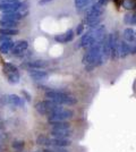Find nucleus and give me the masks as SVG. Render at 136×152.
<instances>
[{"label":"nucleus","instance_id":"obj_1","mask_svg":"<svg viewBox=\"0 0 136 152\" xmlns=\"http://www.w3.org/2000/svg\"><path fill=\"white\" fill-rule=\"evenodd\" d=\"M104 8L101 5H99L97 2L92 4L85 13L84 20L86 22L87 26L90 28H94L101 24L102 22V15H103Z\"/></svg>","mask_w":136,"mask_h":152},{"label":"nucleus","instance_id":"obj_2","mask_svg":"<svg viewBox=\"0 0 136 152\" xmlns=\"http://www.w3.org/2000/svg\"><path fill=\"white\" fill-rule=\"evenodd\" d=\"M45 98H48V100L56 102L58 104H67V106H74L77 103V99L67 94L63 91L58 90H48L45 92Z\"/></svg>","mask_w":136,"mask_h":152},{"label":"nucleus","instance_id":"obj_3","mask_svg":"<svg viewBox=\"0 0 136 152\" xmlns=\"http://www.w3.org/2000/svg\"><path fill=\"white\" fill-rule=\"evenodd\" d=\"M103 39L101 41H97V42H95V43H93L92 45L89 47L87 52L83 56V64H85V65H93L95 67V65L99 61L100 56H101Z\"/></svg>","mask_w":136,"mask_h":152},{"label":"nucleus","instance_id":"obj_4","mask_svg":"<svg viewBox=\"0 0 136 152\" xmlns=\"http://www.w3.org/2000/svg\"><path fill=\"white\" fill-rule=\"evenodd\" d=\"M61 104H58L56 102L51 100H44V101H40L35 104V109L40 115H50L52 113H56L58 110L63 109Z\"/></svg>","mask_w":136,"mask_h":152},{"label":"nucleus","instance_id":"obj_5","mask_svg":"<svg viewBox=\"0 0 136 152\" xmlns=\"http://www.w3.org/2000/svg\"><path fill=\"white\" fill-rule=\"evenodd\" d=\"M74 111L71 109H65L63 108L61 110H58L56 113L48 115V121L50 123H58V121H67L68 119L73 118Z\"/></svg>","mask_w":136,"mask_h":152},{"label":"nucleus","instance_id":"obj_6","mask_svg":"<svg viewBox=\"0 0 136 152\" xmlns=\"http://www.w3.org/2000/svg\"><path fill=\"white\" fill-rule=\"evenodd\" d=\"M93 43H95V41H94L93 37H92L91 31L89 30L86 33H84V34L82 35V38H81V40L78 41L77 45H75V48H76V49H79V48H85V47H90V45H92Z\"/></svg>","mask_w":136,"mask_h":152},{"label":"nucleus","instance_id":"obj_7","mask_svg":"<svg viewBox=\"0 0 136 152\" xmlns=\"http://www.w3.org/2000/svg\"><path fill=\"white\" fill-rule=\"evenodd\" d=\"M27 48H28L27 41L20 40L18 42H15L13 49H12V52H13V55H15V56H20V55H23L25 52Z\"/></svg>","mask_w":136,"mask_h":152},{"label":"nucleus","instance_id":"obj_8","mask_svg":"<svg viewBox=\"0 0 136 152\" xmlns=\"http://www.w3.org/2000/svg\"><path fill=\"white\" fill-rule=\"evenodd\" d=\"M20 6V2H0V10L6 13H16Z\"/></svg>","mask_w":136,"mask_h":152},{"label":"nucleus","instance_id":"obj_9","mask_svg":"<svg viewBox=\"0 0 136 152\" xmlns=\"http://www.w3.org/2000/svg\"><path fill=\"white\" fill-rule=\"evenodd\" d=\"M74 31L73 30H68L67 32L63 33V34H58L55 37V40L59 42V43H67V42H71L74 40Z\"/></svg>","mask_w":136,"mask_h":152},{"label":"nucleus","instance_id":"obj_10","mask_svg":"<svg viewBox=\"0 0 136 152\" xmlns=\"http://www.w3.org/2000/svg\"><path fill=\"white\" fill-rule=\"evenodd\" d=\"M50 134L56 139H68L69 136L73 135V131L71 128H67V129H51Z\"/></svg>","mask_w":136,"mask_h":152},{"label":"nucleus","instance_id":"obj_11","mask_svg":"<svg viewBox=\"0 0 136 152\" xmlns=\"http://www.w3.org/2000/svg\"><path fill=\"white\" fill-rule=\"evenodd\" d=\"M71 144V141L68 139H56V137H52L50 139L49 142V146H59V148H66V146H69Z\"/></svg>","mask_w":136,"mask_h":152},{"label":"nucleus","instance_id":"obj_12","mask_svg":"<svg viewBox=\"0 0 136 152\" xmlns=\"http://www.w3.org/2000/svg\"><path fill=\"white\" fill-rule=\"evenodd\" d=\"M118 53H119V58H126L129 52V43L126 42L125 40H120L119 42V48H118Z\"/></svg>","mask_w":136,"mask_h":152},{"label":"nucleus","instance_id":"obj_13","mask_svg":"<svg viewBox=\"0 0 136 152\" xmlns=\"http://www.w3.org/2000/svg\"><path fill=\"white\" fill-rule=\"evenodd\" d=\"M30 75L32 76V78H34L35 81H45L49 77V74L47 72L41 69H31Z\"/></svg>","mask_w":136,"mask_h":152},{"label":"nucleus","instance_id":"obj_14","mask_svg":"<svg viewBox=\"0 0 136 152\" xmlns=\"http://www.w3.org/2000/svg\"><path fill=\"white\" fill-rule=\"evenodd\" d=\"M8 104H12L15 107H24V99L16 94L8 95Z\"/></svg>","mask_w":136,"mask_h":152},{"label":"nucleus","instance_id":"obj_15","mask_svg":"<svg viewBox=\"0 0 136 152\" xmlns=\"http://www.w3.org/2000/svg\"><path fill=\"white\" fill-rule=\"evenodd\" d=\"M123 37H124V40L126 41V42H129V43H133L134 41H135V38H136V32L132 28V27H127V28H125L123 32Z\"/></svg>","mask_w":136,"mask_h":152},{"label":"nucleus","instance_id":"obj_16","mask_svg":"<svg viewBox=\"0 0 136 152\" xmlns=\"http://www.w3.org/2000/svg\"><path fill=\"white\" fill-rule=\"evenodd\" d=\"M28 67H31L32 69H43L45 67H48L49 64L47 63L45 60H33V61H30L27 63Z\"/></svg>","mask_w":136,"mask_h":152},{"label":"nucleus","instance_id":"obj_17","mask_svg":"<svg viewBox=\"0 0 136 152\" xmlns=\"http://www.w3.org/2000/svg\"><path fill=\"white\" fill-rule=\"evenodd\" d=\"M5 75L7 76V80H8V82L10 83V84H17L20 80V75L18 70H16V72H10V73H6Z\"/></svg>","mask_w":136,"mask_h":152},{"label":"nucleus","instance_id":"obj_18","mask_svg":"<svg viewBox=\"0 0 136 152\" xmlns=\"http://www.w3.org/2000/svg\"><path fill=\"white\" fill-rule=\"evenodd\" d=\"M23 17L20 16V14L17 13H6L2 15V18L4 20H13V22H18L20 19H22Z\"/></svg>","mask_w":136,"mask_h":152},{"label":"nucleus","instance_id":"obj_19","mask_svg":"<svg viewBox=\"0 0 136 152\" xmlns=\"http://www.w3.org/2000/svg\"><path fill=\"white\" fill-rule=\"evenodd\" d=\"M14 45H15V43H14L12 40H10V41H6V42H2V43L0 45V52L4 53V55H5V53H8L9 51L13 49Z\"/></svg>","mask_w":136,"mask_h":152},{"label":"nucleus","instance_id":"obj_20","mask_svg":"<svg viewBox=\"0 0 136 152\" xmlns=\"http://www.w3.org/2000/svg\"><path fill=\"white\" fill-rule=\"evenodd\" d=\"M51 129H67L71 128V124L67 121H58V123H50Z\"/></svg>","mask_w":136,"mask_h":152},{"label":"nucleus","instance_id":"obj_21","mask_svg":"<svg viewBox=\"0 0 136 152\" xmlns=\"http://www.w3.org/2000/svg\"><path fill=\"white\" fill-rule=\"evenodd\" d=\"M0 25H1L2 28H17V26H18V22L0 19Z\"/></svg>","mask_w":136,"mask_h":152},{"label":"nucleus","instance_id":"obj_22","mask_svg":"<svg viewBox=\"0 0 136 152\" xmlns=\"http://www.w3.org/2000/svg\"><path fill=\"white\" fill-rule=\"evenodd\" d=\"M49 142H50V137H48V136H45L43 134H41L38 136V139H36V144H39V145H44V146H49Z\"/></svg>","mask_w":136,"mask_h":152},{"label":"nucleus","instance_id":"obj_23","mask_svg":"<svg viewBox=\"0 0 136 152\" xmlns=\"http://www.w3.org/2000/svg\"><path fill=\"white\" fill-rule=\"evenodd\" d=\"M0 34L8 35V37L16 35V34H18V30L17 28H2V27H0Z\"/></svg>","mask_w":136,"mask_h":152},{"label":"nucleus","instance_id":"obj_24","mask_svg":"<svg viewBox=\"0 0 136 152\" xmlns=\"http://www.w3.org/2000/svg\"><path fill=\"white\" fill-rule=\"evenodd\" d=\"M92 0H75V6L76 9H84L91 4Z\"/></svg>","mask_w":136,"mask_h":152},{"label":"nucleus","instance_id":"obj_25","mask_svg":"<svg viewBox=\"0 0 136 152\" xmlns=\"http://www.w3.org/2000/svg\"><path fill=\"white\" fill-rule=\"evenodd\" d=\"M17 13L20 14L22 17H25L26 15L28 14V4H27V2L20 4V8H18V10H17Z\"/></svg>","mask_w":136,"mask_h":152},{"label":"nucleus","instance_id":"obj_26","mask_svg":"<svg viewBox=\"0 0 136 152\" xmlns=\"http://www.w3.org/2000/svg\"><path fill=\"white\" fill-rule=\"evenodd\" d=\"M12 146H13V149L16 152H22L23 149H24V146H25V143L23 141H14Z\"/></svg>","mask_w":136,"mask_h":152},{"label":"nucleus","instance_id":"obj_27","mask_svg":"<svg viewBox=\"0 0 136 152\" xmlns=\"http://www.w3.org/2000/svg\"><path fill=\"white\" fill-rule=\"evenodd\" d=\"M123 6L125 9H134L136 8V0H124L123 1Z\"/></svg>","mask_w":136,"mask_h":152},{"label":"nucleus","instance_id":"obj_28","mask_svg":"<svg viewBox=\"0 0 136 152\" xmlns=\"http://www.w3.org/2000/svg\"><path fill=\"white\" fill-rule=\"evenodd\" d=\"M17 69V67L14 65V64H10V63H6L4 65V74H6V73H10V72H16Z\"/></svg>","mask_w":136,"mask_h":152},{"label":"nucleus","instance_id":"obj_29","mask_svg":"<svg viewBox=\"0 0 136 152\" xmlns=\"http://www.w3.org/2000/svg\"><path fill=\"white\" fill-rule=\"evenodd\" d=\"M83 32H84V25H83V24L77 25V27H76V34H77V35H82Z\"/></svg>","mask_w":136,"mask_h":152},{"label":"nucleus","instance_id":"obj_30","mask_svg":"<svg viewBox=\"0 0 136 152\" xmlns=\"http://www.w3.org/2000/svg\"><path fill=\"white\" fill-rule=\"evenodd\" d=\"M129 25H136V14H130Z\"/></svg>","mask_w":136,"mask_h":152},{"label":"nucleus","instance_id":"obj_31","mask_svg":"<svg viewBox=\"0 0 136 152\" xmlns=\"http://www.w3.org/2000/svg\"><path fill=\"white\" fill-rule=\"evenodd\" d=\"M6 41H10V38H9L8 35H2V34H0V42L2 43V42H6Z\"/></svg>","mask_w":136,"mask_h":152},{"label":"nucleus","instance_id":"obj_32","mask_svg":"<svg viewBox=\"0 0 136 152\" xmlns=\"http://www.w3.org/2000/svg\"><path fill=\"white\" fill-rule=\"evenodd\" d=\"M97 2L99 4V5H101L102 7H104L105 5H108L109 0H97Z\"/></svg>","mask_w":136,"mask_h":152},{"label":"nucleus","instance_id":"obj_33","mask_svg":"<svg viewBox=\"0 0 136 152\" xmlns=\"http://www.w3.org/2000/svg\"><path fill=\"white\" fill-rule=\"evenodd\" d=\"M129 19H130V14H126V15H125V18H124V22H125V24L129 25Z\"/></svg>","mask_w":136,"mask_h":152},{"label":"nucleus","instance_id":"obj_34","mask_svg":"<svg viewBox=\"0 0 136 152\" xmlns=\"http://www.w3.org/2000/svg\"><path fill=\"white\" fill-rule=\"evenodd\" d=\"M50 1H52V0H40L39 4H40V5H45V4L50 2Z\"/></svg>","mask_w":136,"mask_h":152},{"label":"nucleus","instance_id":"obj_35","mask_svg":"<svg viewBox=\"0 0 136 152\" xmlns=\"http://www.w3.org/2000/svg\"><path fill=\"white\" fill-rule=\"evenodd\" d=\"M23 94H25L26 100H27V101H30V100H31V96H30V94H28L27 92H25V91H23Z\"/></svg>","mask_w":136,"mask_h":152},{"label":"nucleus","instance_id":"obj_36","mask_svg":"<svg viewBox=\"0 0 136 152\" xmlns=\"http://www.w3.org/2000/svg\"><path fill=\"white\" fill-rule=\"evenodd\" d=\"M0 2H18V0H0Z\"/></svg>","mask_w":136,"mask_h":152},{"label":"nucleus","instance_id":"obj_37","mask_svg":"<svg viewBox=\"0 0 136 152\" xmlns=\"http://www.w3.org/2000/svg\"><path fill=\"white\" fill-rule=\"evenodd\" d=\"M133 43H134V45H135V48H136V38H135V41H134Z\"/></svg>","mask_w":136,"mask_h":152},{"label":"nucleus","instance_id":"obj_38","mask_svg":"<svg viewBox=\"0 0 136 152\" xmlns=\"http://www.w3.org/2000/svg\"><path fill=\"white\" fill-rule=\"evenodd\" d=\"M35 152H44V151H41V150H38V151H35Z\"/></svg>","mask_w":136,"mask_h":152}]
</instances>
